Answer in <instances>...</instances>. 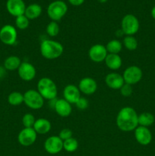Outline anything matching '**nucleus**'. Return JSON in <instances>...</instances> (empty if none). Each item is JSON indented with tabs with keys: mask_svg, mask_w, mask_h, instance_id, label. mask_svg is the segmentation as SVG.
Wrapping results in <instances>:
<instances>
[{
	"mask_svg": "<svg viewBox=\"0 0 155 156\" xmlns=\"http://www.w3.org/2000/svg\"><path fill=\"white\" fill-rule=\"evenodd\" d=\"M46 31L47 34L49 36L52 37H56L59 34L60 27H59V25L58 24V23L56 21H52L51 22H50L47 24Z\"/></svg>",
	"mask_w": 155,
	"mask_h": 156,
	"instance_id": "nucleus-28",
	"label": "nucleus"
},
{
	"mask_svg": "<svg viewBox=\"0 0 155 156\" xmlns=\"http://www.w3.org/2000/svg\"><path fill=\"white\" fill-rule=\"evenodd\" d=\"M37 133L33 128H24L20 131L18 136V143L23 146H30L36 140Z\"/></svg>",
	"mask_w": 155,
	"mask_h": 156,
	"instance_id": "nucleus-9",
	"label": "nucleus"
},
{
	"mask_svg": "<svg viewBox=\"0 0 155 156\" xmlns=\"http://www.w3.org/2000/svg\"><path fill=\"white\" fill-rule=\"evenodd\" d=\"M122 45L126 47L127 50L130 51H133L138 48V43L136 38L133 36H126L123 39Z\"/></svg>",
	"mask_w": 155,
	"mask_h": 156,
	"instance_id": "nucleus-26",
	"label": "nucleus"
},
{
	"mask_svg": "<svg viewBox=\"0 0 155 156\" xmlns=\"http://www.w3.org/2000/svg\"><path fill=\"white\" fill-rule=\"evenodd\" d=\"M33 128L37 134L45 135L51 129V123L47 119L39 118L36 120Z\"/></svg>",
	"mask_w": 155,
	"mask_h": 156,
	"instance_id": "nucleus-19",
	"label": "nucleus"
},
{
	"mask_svg": "<svg viewBox=\"0 0 155 156\" xmlns=\"http://www.w3.org/2000/svg\"><path fill=\"white\" fill-rule=\"evenodd\" d=\"M59 137L62 140V141H65V140L72 137V131L70 129H68V128H65V129H62V130L59 132Z\"/></svg>",
	"mask_w": 155,
	"mask_h": 156,
	"instance_id": "nucleus-33",
	"label": "nucleus"
},
{
	"mask_svg": "<svg viewBox=\"0 0 155 156\" xmlns=\"http://www.w3.org/2000/svg\"><path fill=\"white\" fill-rule=\"evenodd\" d=\"M30 24V20L24 15H20L15 18V25L20 30H25L28 27Z\"/></svg>",
	"mask_w": 155,
	"mask_h": 156,
	"instance_id": "nucleus-29",
	"label": "nucleus"
},
{
	"mask_svg": "<svg viewBox=\"0 0 155 156\" xmlns=\"http://www.w3.org/2000/svg\"><path fill=\"white\" fill-rule=\"evenodd\" d=\"M104 62L106 66L111 70L119 69L122 64L121 56L119 54H113V53H108Z\"/></svg>",
	"mask_w": 155,
	"mask_h": 156,
	"instance_id": "nucleus-20",
	"label": "nucleus"
},
{
	"mask_svg": "<svg viewBox=\"0 0 155 156\" xmlns=\"http://www.w3.org/2000/svg\"><path fill=\"white\" fill-rule=\"evenodd\" d=\"M122 30L126 36H133L139 30V21L135 15L129 14L123 17L121 23Z\"/></svg>",
	"mask_w": 155,
	"mask_h": 156,
	"instance_id": "nucleus-6",
	"label": "nucleus"
},
{
	"mask_svg": "<svg viewBox=\"0 0 155 156\" xmlns=\"http://www.w3.org/2000/svg\"><path fill=\"white\" fill-rule=\"evenodd\" d=\"M63 46L59 42L53 40H44L40 44V53L47 59H55L63 53Z\"/></svg>",
	"mask_w": 155,
	"mask_h": 156,
	"instance_id": "nucleus-2",
	"label": "nucleus"
},
{
	"mask_svg": "<svg viewBox=\"0 0 155 156\" xmlns=\"http://www.w3.org/2000/svg\"><path fill=\"white\" fill-rule=\"evenodd\" d=\"M6 9L11 15L16 18L24 15L26 5L23 0H8L6 2Z\"/></svg>",
	"mask_w": 155,
	"mask_h": 156,
	"instance_id": "nucleus-13",
	"label": "nucleus"
},
{
	"mask_svg": "<svg viewBox=\"0 0 155 156\" xmlns=\"http://www.w3.org/2000/svg\"><path fill=\"white\" fill-rule=\"evenodd\" d=\"M151 16H152V18L155 20V6L153 8V9H152V10H151Z\"/></svg>",
	"mask_w": 155,
	"mask_h": 156,
	"instance_id": "nucleus-35",
	"label": "nucleus"
},
{
	"mask_svg": "<svg viewBox=\"0 0 155 156\" xmlns=\"http://www.w3.org/2000/svg\"><path fill=\"white\" fill-rule=\"evenodd\" d=\"M9 105L12 106H18L24 103V94L19 91H13L8 97Z\"/></svg>",
	"mask_w": 155,
	"mask_h": 156,
	"instance_id": "nucleus-25",
	"label": "nucleus"
},
{
	"mask_svg": "<svg viewBox=\"0 0 155 156\" xmlns=\"http://www.w3.org/2000/svg\"><path fill=\"white\" fill-rule=\"evenodd\" d=\"M135 138L141 146H147L151 143V132L147 127L138 126L135 129Z\"/></svg>",
	"mask_w": 155,
	"mask_h": 156,
	"instance_id": "nucleus-14",
	"label": "nucleus"
},
{
	"mask_svg": "<svg viewBox=\"0 0 155 156\" xmlns=\"http://www.w3.org/2000/svg\"><path fill=\"white\" fill-rule=\"evenodd\" d=\"M117 127L123 132L135 130L138 126V115L132 107H124L116 117Z\"/></svg>",
	"mask_w": 155,
	"mask_h": 156,
	"instance_id": "nucleus-1",
	"label": "nucleus"
},
{
	"mask_svg": "<svg viewBox=\"0 0 155 156\" xmlns=\"http://www.w3.org/2000/svg\"><path fill=\"white\" fill-rule=\"evenodd\" d=\"M106 49L107 50L108 53L119 54L122 50V44L119 40H111L106 44Z\"/></svg>",
	"mask_w": 155,
	"mask_h": 156,
	"instance_id": "nucleus-24",
	"label": "nucleus"
},
{
	"mask_svg": "<svg viewBox=\"0 0 155 156\" xmlns=\"http://www.w3.org/2000/svg\"><path fill=\"white\" fill-rule=\"evenodd\" d=\"M105 83L112 89H120L125 84V82L122 76L119 73H111L105 77Z\"/></svg>",
	"mask_w": 155,
	"mask_h": 156,
	"instance_id": "nucleus-18",
	"label": "nucleus"
},
{
	"mask_svg": "<svg viewBox=\"0 0 155 156\" xmlns=\"http://www.w3.org/2000/svg\"><path fill=\"white\" fill-rule=\"evenodd\" d=\"M68 11V6L65 2L56 0L49 5L47 8V15L53 21H58L62 19Z\"/></svg>",
	"mask_w": 155,
	"mask_h": 156,
	"instance_id": "nucleus-4",
	"label": "nucleus"
},
{
	"mask_svg": "<svg viewBox=\"0 0 155 156\" xmlns=\"http://www.w3.org/2000/svg\"><path fill=\"white\" fill-rule=\"evenodd\" d=\"M35 121H36V119L34 116L30 113L25 114L22 117V124L24 128H33Z\"/></svg>",
	"mask_w": 155,
	"mask_h": 156,
	"instance_id": "nucleus-30",
	"label": "nucleus"
},
{
	"mask_svg": "<svg viewBox=\"0 0 155 156\" xmlns=\"http://www.w3.org/2000/svg\"><path fill=\"white\" fill-rule=\"evenodd\" d=\"M17 38L18 32L14 26L5 24L0 29V41L5 45H14L16 43Z\"/></svg>",
	"mask_w": 155,
	"mask_h": 156,
	"instance_id": "nucleus-7",
	"label": "nucleus"
},
{
	"mask_svg": "<svg viewBox=\"0 0 155 156\" xmlns=\"http://www.w3.org/2000/svg\"><path fill=\"white\" fill-rule=\"evenodd\" d=\"M68 1L70 4L74 6L81 5L84 2V0H68Z\"/></svg>",
	"mask_w": 155,
	"mask_h": 156,
	"instance_id": "nucleus-34",
	"label": "nucleus"
},
{
	"mask_svg": "<svg viewBox=\"0 0 155 156\" xmlns=\"http://www.w3.org/2000/svg\"><path fill=\"white\" fill-rule=\"evenodd\" d=\"M78 87L81 93L86 95H91L97 91V83L92 78L85 77L81 79Z\"/></svg>",
	"mask_w": 155,
	"mask_h": 156,
	"instance_id": "nucleus-15",
	"label": "nucleus"
},
{
	"mask_svg": "<svg viewBox=\"0 0 155 156\" xmlns=\"http://www.w3.org/2000/svg\"><path fill=\"white\" fill-rule=\"evenodd\" d=\"M37 91L44 100L52 101L57 97V86L50 78L44 77L38 81Z\"/></svg>",
	"mask_w": 155,
	"mask_h": 156,
	"instance_id": "nucleus-3",
	"label": "nucleus"
},
{
	"mask_svg": "<svg viewBox=\"0 0 155 156\" xmlns=\"http://www.w3.org/2000/svg\"><path fill=\"white\" fill-rule=\"evenodd\" d=\"M42 13V7L38 4H31L26 7L24 15L29 20H33L39 18Z\"/></svg>",
	"mask_w": 155,
	"mask_h": 156,
	"instance_id": "nucleus-21",
	"label": "nucleus"
},
{
	"mask_svg": "<svg viewBox=\"0 0 155 156\" xmlns=\"http://www.w3.org/2000/svg\"><path fill=\"white\" fill-rule=\"evenodd\" d=\"M54 110L56 114L62 117H68L72 112L71 104L64 98L57 99L54 105Z\"/></svg>",
	"mask_w": 155,
	"mask_h": 156,
	"instance_id": "nucleus-17",
	"label": "nucleus"
},
{
	"mask_svg": "<svg viewBox=\"0 0 155 156\" xmlns=\"http://www.w3.org/2000/svg\"><path fill=\"white\" fill-rule=\"evenodd\" d=\"M120 93L123 97H130L132 95V92H133V89H132V86L129 84L125 83L120 88Z\"/></svg>",
	"mask_w": 155,
	"mask_h": 156,
	"instance_id": "nucleus-31",
	"label": "nucleus"
},
{
	"mask_svg": "<svg viewBox=\"0 0 155 156\" xmlns=\"http://www.w3.org/2000/svg\"><path fill=\"white\" fill-rule=\"evenodd\" d=\"M78 148V142L75 138L68 139L63 141V149L68 152H74Z\"/></svg>",
	"mask_w": 155,
	"mask_h": 156,
	"instance_id": "nucleus-27",
	"label": "nucleus"
},
{
	"mask_svg": "<svg viewBox=\"0 0 155 156\" xmlns=\"http://www.w3.org/2000/svg\"><path fill=\"white\" fill-rule=\"evenodd\" d=\"M154 116L148 112H144L138 115V126H150L154 123Z\"/></svg>",
	"mask_w": 155,
	"mask_h": 156,
	"instance_id": "nucleus-23",
	"label": "nucleus"
},
{
	"mask_svg": "<svg viewBox=\"0 0 155 156\" xmlns=\"http://www.w3.org/2000/svg\"><path fill=\"white\" fill-rule=\"evenodd\" d=\"M21 64V59L17 56H10L4 61V68L9 71L18 69Z\"/></svg>",
	"mask_w": 155,
	"mask_h": 156,
	"instance_id": "nucleus-22",
	"label": "nucleus"
},
{
	"mask_svg": "<svg viewBox=\"0 0 155 156\" xmlns=\"http://www.w3.org/2000/svg\"><path fill=\"white\" fill-rule=\"evenodd\" d=\"M63 97L71 105L74 104L81 98V91L78 87L74 85H68L65 87L63 90Z\"/></svg>",
	"mask_w": 155,
	"mask_h": 156,
	"instance_id": "nucleus-16",
	"label": "nucleus"
},
{
	"mask_svg": "<svg viewBox=\"0 0 155 156\" xmlns=\"http://www.w3.org/2000/svg\"><path fill=\"white\" fill-rule=\"evenodd\" d=\"M18 73L22 80L30 82L34 79L36 72L35 67L31 63L28 62H23L18 68Z\"/></svg>",
	"mask_w": 155,
	"mask_h": 156,
	"instance_id": "nucleus-12",
	"label": "nucleus"
},
{
	"mask_svg": "<svg viewBox=\"0 0 155 156\" xmlns=\"http://www.w3.org/2000/svg\"><path fill=\"white\" fill-rule=\"evenodd\" d=\"M75 105L78 108V109H79L80 111H84V110H86L88 108L89 102H88V101L85 98L81 97L79 100L75 103Z\"/></svg>",
	"mask_w": 155,
	"mask_h": 156,
	"instance_id": "nucleus-32",
	"label": "nucleus"
},
{
	"mask_svg": "<svg viewBox=\"0 0 155 156\" xmlns=\"http://www.w3.org/2000/svg\"><path fill=\"white\" fill-rule=\"evenodd\" d=\"M44 149L49 154L56 155L63 149V141L59 136H52L47 138L44 143Z\"/></svg>",
	"mask_w": 155,
	"mask_h": 156,
	"instance_id": "nucleus-10",
	"label": "nucleus"
},
{
	"mask_svg": "<svg viewBox=\"0 0 155 156\" xmlns=\"http://www.w3.org/2000/svg\"><path fill=\"white\" fill-rule=\"evenodd\" d=\"M142 71L137 66H131L126 68L122 75L125 83L131 85L138 83L142 79Z\"/></svg>",
	"mask_w": 155,
	"mask_h": 156,
	"instance_id": "nucleus-8",
	"label": "nucleus"
},
{
	"mask_svg": "<svg viewBox=\"0 0 155 156\" xmlns=\"http://www.w3.org/2000/svg\"><path fill=\"white\" fill-rule=\"evenodd\" d=\"M97 1H98L99 2H100V3H105V2H106L108 0H97Z\"/></svg>",
	"mask_w": 155,
	"mask_h": 156,
	"instance_id": "nucleus-36",
	"label": "nucleus"
},
{
	"mask_svg": "<svg viewBox=\"0 0 155 156\" xmlns=\"http://www.w3.org/2000/svg\"><path fill=\"white\" fill-rule=\"evenodd\" d=\"M108 52L106 47L102 44H94L88 51V56L91 60L97 63L103 62Z\"/></svg>",
	"mask_w": 155,
	"mask_h": 156,
	"instance_id": "nucleus-11",
	"label": "nucleus"
},
{
	"mask_svg": "<svg viewBox=\"0 0 155 156\" xmlns=\"http://www.w3.org/2000/svg\"><path fill=\"white\" fill-rule=\"evenodd\" d=\"M24 103L30 109L39 110L43 106L44 99L38 91L30 89L24 94Z\"/></svg>",
	"mask_w": 155,
	"mask_h": 156,
	"instance_id": "nucleus-5",
	"label": "nucleus"
}]
</instances>
